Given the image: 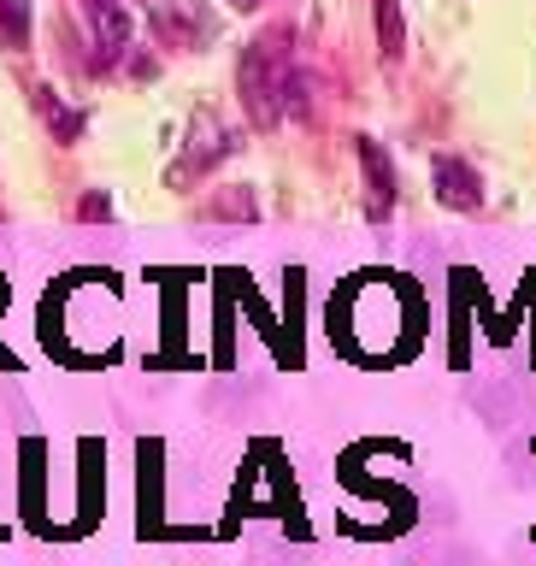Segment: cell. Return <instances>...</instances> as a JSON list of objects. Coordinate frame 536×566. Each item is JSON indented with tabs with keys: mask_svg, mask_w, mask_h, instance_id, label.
<instances>
[{
	"mask_svg": "<svg viewBox=\"0 0 536 566\" xmlns=\"http://www.w3.org/2000/svg\"><path fill=\"white\" fill-rule=\"evenodd\" d=\"M237 83H242V106H248V118H254V130H272V124L290 113V83H295V71H290V30L254 35L248 53H242Z\"/></svg>",
	"mask_w": 536,
	"mask_h": 566,
	"instance_id": "1",
	"label": "cell"
},
{
	"mask_svg": "<svg viewBox=\"0 0 536 566\" xmlns=\"http://www.w3.org/2000/svg\"><path fill=\"white\" fill-rule=\"evenodd\" d=\"M431 184H437V201L449 212H477V207H484V177H477V166H472V159H460V154L437 159Z\"/></svg>",
	"mask_w": 536,
	"mask_h": 566,
	"instance_id": "2",
	"label": "cell"
},
{
	"mask_svg": "<svg viewBox=\"0 0 536 566\" xmlns=\"http://www.w3.org/2000/svg\"><path fill=\"white\" fill-rule=\"evenodd\" d=\"M83 18H88V35H95L101 53H124L136 35V18H130V0H83Z\"/></svg>",
	"mask_w": 536,
	"mask_h": 566,
	"instance_id": "3",
	"label": "cell"
},
{
	"mask_svg": "<svg viewBox=\"0 0 536 566\" xmlns=\"http://www.w3.org/2000/svg\"><path fill=\"white\" fill-rule=\"evenodd\" d=\"M360 171H366V219H389L396 207V166H389L383 142H360Z\"/></svg>",
	"mask_w": 536,
	"mask_h": 566,
	"instance_id": "4",
	"label": "cell"
},
{
	"mask_svg": "<svg viewBox=\"0 0 536 566\" xmlns=\"http://www.w3.org/2000/svg\"><path fill=\"white\" fill-rule=\"evenodd\" d=\"M230 148H237V136H230V130H219V118H212V113H201V118H195V142H189V159H183V166H177V177H189V171H207L212 159H224Z\"/></svg>",
	"mask_w": 536,
	"mask_h": 566,
	"instance_id": "5",
	"label": "cell"
},
{
	"mask_svg": "<svg viewBox=\"0 0 536 566\" xmlns=\"http://www.w3.org/2000/svg\"><path fill=\"white\" fill-rule=\"evenodd\" d=\"M378 42H383V60H401V53H407V30H401V0H378Z\"/></svg>",
	"mask_w": 536,
	"mask_h": 566,
	"instance_id": "6",
	"label": "cell"
},
{
	"mask_svg": "<svg viewBox=\"0 0 536 566\" xmlns=\"http://www.w3.org/2000/svg\"><path fill=\"white\" fill-rule=\"evenodd\" d=\"M30 42V0H0V48Z\"/></svg>",
	"mask_w": 536,
	"mask_h": 566,
	"instance_id": "7",
	"label": "cell"
},
{
	"mask_svg": "<svg viewBox=\"0 0 536 566\" xmlns=\"http://www.w3.org/2000/svg\"><path fill=\"white\" fill-rule=\"evenodd\" d=\"M106 212H113V207H106V195H88V201H83V219H106Z\"/></svg>",
	"mask_w": 536,
	"mask_h": 566,
	"instance_id": "8",
	"label": "cell"
},
{
	"mask_svg": "<svg viewBox=\"0 0 536 566\" xmlns=\"http://www.w3.org/2000/svg\"><path fill=\"white\" fill-rule=\"evenodd\" d=\"M230 7H242V12H254V7H260V0H230Z\"/></svg>",
	"mask_w": 536,
	"mask_h": 566,
	"instance_id": "9",
	"label": "cell"
}]
</instances>
